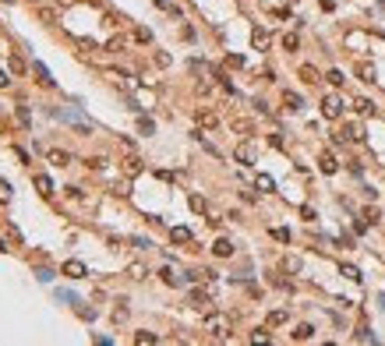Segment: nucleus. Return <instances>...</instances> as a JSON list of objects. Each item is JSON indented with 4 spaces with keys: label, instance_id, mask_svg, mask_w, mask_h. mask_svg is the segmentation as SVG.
<instances>
[{
    "label": "nucleus",
    "instance_id": "1",
    "mask_svg": "<svg viewBox=\"0 0 385 346\" xmlns=\"http://www.w3.org/2000/svg\"><path fill=\"white\" fill-rule=\"evenodd\" d=\"M322 113H325L329 120H336L339 113H343V99H339V96H325V99H322Z\"/></svg>",
    "mask_w": 385,
    "mask_h": 346
},
{
    "label": "nucleus",
    "instance_id": "2",
    "mask_svg": "<svg viewBox=\"0 0 385 346\" xmlns=\"http://www.w3.org/2000/svg\"><path fill=\"white\" fill-rule=\"evenodd\" d=\"M205 329L216 332V336H226V332H230V322H226L223 315H209V318H205Z\"/></svg>",
    "mask_w": 385,
    "mask_h": 346
},
{
    "label": "nucleus",
    "instance_id": "3",
    "mask_svg": "<svg viewBox=\"0 0 385 346\" xmlns=\"http://www.w3.org/2000/svg\"><path fill=\"white\" fill-rule=\"evenodd\" d=\"M60 272L67 276V279H85V265L78 261V258H71V261H64V268Z\"/></svg>",
    "mask_w": 385,
    "mask_h": 346
},
{
    "label": "nucleus",
    "instance_id": "4",
    "mask_svg": "<svg viewBox=\"0 0 385 346\" xmlns=\"http://www.w3.org/2000/svg\"><path fill=\"white\" fill-rule=\"evenodd\" d=\"M234 159H237L241 166H251V163H255V148H251L248 141H244V145H237V152H234Z\"/></svg>",
    "mask_w": 385,
    "mask_h": 346
},
{
    "label": "nucleus",
    "instance_id": "5",
    "mask_svg": "<svg viewBox=\"0 0 385 346\" xmlns=\"http://www.w3.org/2000/svg\"><path fill=\"white\" fill-rule=\"evenodd\" d=\"M32 71H35V78H39V85H43V89H53V78H50V71H46V64H39V60H32Z\"/></svg>",
    "mask_w": 385,
    "mask_h": 346
},
{
    "label": "nucleus",
    "instance_id": "6",
    "mask_svg": "<svg viewBox=\"0 0 385 346\" xmlns=\"http://www.w3.org/2000/svg\"><path fill=\"white\" fill-rule=\"evenodd\" d=\"M318 166H322V173H336V170H339V163H336V156H332V152H322Z\"/></svg>",
    "mask_w": 385,
    "mask_h": 346
},
{
    "label": "nucleus",
    "instance_id": "7",
    "mask_svg": "<svg viewBox=\"0 0 385 346\" xmlns=\"http://www.w3.org/2000/svg\"><path fill=\"white\" fill-rule=\"evenodd\" d=\"M212 251H216V258H230V254H234V244H230L226 237H219V240L212 244Z\"/></svg>",
    "mask_w": 385,
    "mask_h": 346
},
{
    "label": "nucleus",
    "instance_id": "8",
    "mask_svg": "<svg viewBox=\"0 0 385 346\" xmlns=\"http://www.w3.org/2000/svg\"><path fill=\"white\" fill-rule=\"evenodd\" d=\"M35 187H39V195H53V180L46 173H35Z\"/></svg>",
    "mask_w": 385,
    "mask_h": 346
},
{
    "label": "nucleus",
    "instance_id": "9",
    "mask_svg": "<svg viewBox=\"0 0 385 346\" xmlns=\"http://www.w3.org/2000/svg\"><path fill=\"white\" fill-rule=\"evenodd\" d=\"M124 173H128V177H138V173H141V159H138V156H128V159H124Z\"/></svg>",
    "mask_w": 385,
    "mask_h": 346
},
{
    "label": "nucleus",
    "instance_id": "10",
    "mask_svg": "<svg viewBox=\"0 0 385 346\" xmlns=\"http://www.w3.org/2000/svg\"><path fill=\"white\" fill-rule=\"evenodd\" d=\"M251 43H255V50H265V46H268V32H265V28H255V32H251Z\"/></svg>",
    "mask_w": 385,
    "mask_h": 346
},
{
    "label": "nucleus",
    "instance_id": "11",
    "mask_svg": "<svg viewBox=\"0 0 385 346\" xmlns=\"http://www.w3.org/2000/svg\"><path fill=\"white\" fill-rule=\"evenodd\" d=\"M170 237H173L177 244H187V240H191V230H187V226H173V230H170Z\"/></svg>",
    "mask_w": 385,
    "mask_h": 346
},
{
    "label": "nucleus",
    "instance_id": "12",
    "mask_svg": "<svg viewBox=\"0 0 385 346\" xmlns=\"http://www.w3.org/2000/svg\"><path fill=\"white\" fill-rule=\"evenodd\" d=\"M50 163H53V166H67L71 156H67V152H60V148H53V152H50Z\"/></svg>",
    "mask_w": 385,
    "mask_h": 346
},
{
    "label": "nucleus",
    "instance_id": "13",
    "mask_svg": "<svg viewBox=\"0 0 385 346\" xmlns=\"http://www.w3.org/2000/svg\"><path fill=\"white\" fill-rule=\"evenodd\" d=\"M300 78H304L307 85H315V82H318V71H315L311 64H304V67H300Z\"/></svg>",
    "mask_w": 385,
    "mask_h": 346
},
{
    "label": "nucleus",
    "instance_id": "14",
    "mask_svg": "<svg viewBox=\"0 0 385 346\" xmlns=\"http://www.w3.org/2000/svg\"><path fill=\"white\" fill-rule=\"evenodd\" d=\"M187 300H191V307H209V293H202V290H195Z\"/></svg>",
    "mask_w": 385,
    "mask_h": 346
},
{
    "label": "nucleus",
    "instance_id": "15",
    "mask_svg": "<svg viewBox=\"0 0 385 346\" xmlns=\"http://www.w3.org/2000/svg\"><path fill=\"white\" fill-rule=\"evenodd\" d=\"M159 276H163V283H166V286H180V276L173 272V268H170V265L163 268V272H159Z\"/></svg>",
    "mask_w": 385,
    "mask_h": 346
},
{
    "label": "nucleus",
    "instance_id": "16",
    "mask_svg": "<svg viewBox=\"0 0 385 346\" xmlns=\"http://www.w3.org/2000/svg\"><path fill=\"white\" fill-rule=\"evenodd\" d=\"M283 103H286V110H300V106H304V99H300L297 92H286V96H283Z\"/></svg>",
    "mask_w": 385,
    "mask_h": 346
},
{
    "label": "nucleus",
    "instance_id": "17",
    "mask_svg": "<svg viewBox=\"0 0 385 346\" xmlns=\"http://www.w3.org/2000/svg\"><path fill=\"white\" fill-rule=\"evenodd\" d=\"M198 124H202V127H216V113H209V110H198Z\"/></svg>",
    "mask_w": 385,
    "mask_h": 346
},
{
    "label": "nucleus",
    "instance_id": "18",
    "mask_svg": "<svg viewBox=\"0 0 385 346\" xmlns=\"http://www.w3.org/2000/svg\"><path fill=\"white\" fill-rule=\"evenodd\" d=\"M255 184H258L261 191H276V180L268 177V173H258V180H255Z\"/></svg>",
    "mask_w": 385,
    "mask_h": 346
},
{
    "label": "nucleus",
    "instance_id": "19",
    "mask_svg": "<svg viewBox=\"0 0 385 346\" xmlns=\"http://www.w3.org/2000/svg\"><path fill=\"white\" fill-rule=\"evenodd\" d=\"M311 336H315L311 325H297V329H293V339H300V343H304V339H311Z\"/></svg>",
    "mask_w": 385,
    "mask_h": 346
},
{
    "label": "nucleus",
    "instance_id": "20",
    "mask_svg": "<svg viewBox=\"0 0 385 346\" xmlns=\"http://www.w3.org/2000/svg\"><path fill=\"white\" fill-rule=\"evenodd\" d=\"M357 74H361V82H375V67H371V64H361Z\"/></svg>",
    "mask_w": 385,
    "mask_h": 346
},
{
    "label": "nucleus",
    "instance_id": "21",
    "mask_svg": "<svg viewBox=\"0 0 385 346\" xmlns=\"http://www.w3.org/2000/svg\"><path fill=\"white\" fill-rule=\"evenodd\" d=\"M343 134H346V138H354V141H361V138H364V131H361L357 124H346V127H343Z\"/></svg>",
    "mask_w": 385,
    "mask_h": 346
},
{
    "label": "nucleus",
    "instance_id": "22",
    "mask_svg": "<svg viewBox=\"0 0 385 346\" xmlns=\"http://www.w3.org/2000/svg\"><path fill=\"white\" fill-rule=\"evenodd\" d=\"M354 106H357V113H361V117H371V113H375V106H371L368 99H357Z\"/></svg>",
    "mask_w": 385,
    "mask_h": 346
},
{
    "label": "nucleus",
    "instance_id": "23",
    "mask_svg": "<svg viewBox=\"0 0 385 346\" xmlns=\"http://www.w3.org/2000/svg\"><path fill=\"white\" fill-rule=\"evenodd\" d=\"M156 339H159L156 332H138V336H134V343H138V346H148V343H156Z\"/></svg>",
    "mask_w": 385,
    "mask_h": 346
},
{
    "label": "nucleus",
    "instance_id": "24",
    "mask_svg": "<svg viewBox=\"0 0 385 346\" xmlns=\"http://www.w3.org/2000/svg\"><path fill=\"white\" fill-rule=\"evenodd\" d=\"M325 78H329V85H336V89H339V85L346 82V78H343V71H329V74H325Z\"/></svg>",
    "mask_w": 385,
    "mask_h": 346
},
{
    "label": "nucleus",
    "instance_id": "25",
    "mask_svg": "<svg viewBox=\"0 0 385 346\" xmlns=\"http://www.w3.org/2000/svg\"><path fill=\"white\" fill-rule=\"evenodd\" d=\"M272 237H276L279 244H290V230H283V226H276V230H272Z\"/></svg>",
    "mask_w": 385,
    "mask_h": 346
},
{
    "label": "nucleus",
    "instance_id": "26",
    "mask_svg": "<svg viewBox=\"0 0 385 346\" xmlns=\"http://www.w3.org/2000/svg\"><path fill=\"white\" fill-rule=\"evenodd\" d=\"M283 46H286V50H290V53H293V50H297V46H300V39H297V35H293V32H290V35H283Z\"/></svg>",
    "mask_w": 385,
    "mask_h": 346
},
{
    "label": "nucleus",
    "instance_id": "27",
    "mask_svg": "<svg viewBox=\"0 0 385 346\" xmlns=\"http://www.w3.org/2000/svg\"><path fill=\"white\" fill-rule=\"evenodd\" d=\"M138 131H141V134H152V131H156V124H152L148 117H141V120H138Z\"/></svg>",
    "mask_w": 385,
    "mask_h": 346
},
{
    "label": "nucleus",
    "instance_id": "28",
    "mask_svg": "<svg viewBox=\"0 0 385 346\" xmlns=\"http://www.w3.org/2000/svg\"><path fill=\"white\" fill-rule=\"evenodd\" d=\"M343 276H346V279H354V283H361V272H357L354 265H343Z\"/></svg>",
    "mask_w": 385,
    "mask_h": 346
},
{
    "label": "nucleus",
    "instance_id": "29",
    "mask_svg": "<svg viewBox=\"0 0 385 346\" xmlns=\"http://www.w3.org/2000/svg\"><path fill=\"white\" fill-rule=\"evenodd\" d=\"M268 339H272V336H268L265 329H255V332H251V343H268Z\"/></svg>",
    "mask_w": 385,
    "mask_h": 346
},
{
    "label": "nucleus",
    "instance_id": "30",
    "mask_svg": "<svg viewBox=\"0 0 385 346\" xmlns=\"http://www.w3.org/2000/svg\"><path fill=\"white\" fill-rule=\"evenodd\" d=\"M191 209H195V212H205V198H202V195H191Z\"/></svg>",
    "mask_w": 385,
    "mask_h": 346
},
{
    "label": "nucleus",
    "instance_id": "31",
    "mask_svg": "<svg viewBox=\"0 0 385 346\" xmlns=\"http://www.w3.org/2000/svg\"><path fill=\"white\" fill-rule=\"evenodd\" d=\"M286 322V311H272V315H268V325H283Z\"/></svg>",
    "mask_w": 385,
    "mask_h": 346
},
{
    "label": "nucleus",
    "instance_id": "32",
    "mask_svg": "<svg viewBox=\"0 0 385 346\" xmlns=\"http://www.w3.org/2000/svg\"><path fill=\"white\" fill-rule=\"evenodd\" d=\"M134 39H138V43H152V32H148V28H138Z\"/></svg>",
    "mask_w": 385,
    "mask_h": 346
},
{
    "label": "nucleus",
    "instance_id": "33",
    "mask_svg": "<svg viewBox=\"0 0 385 346\" xmlns=\"http://www.w3.org/2000/svg\"><path fill=\"white\" fill-rule=\"evenodd\" d=\"M7 198H11V184L0 180V202H7Z\"/></svg>",
    "mask_w": 385,
    "mask_h": 346
},
{
    "label": "nucleus",
    "instance_id": "34",
    "mask_svg": "<svg viewBox=\"0 0 385 346\" xmlns=\"http://www.w3.org/2000/svg\"><path fill=\"white\" fill-rule=\"evenodd\" d=\"M11 71H14V74H25V60H18V57H11Z\"/></svg>",
    "mask_w": 385,
    "mask_h": 346
},
{
    "label": "nucleus",
    "instance_id": "35",
    "mask_svg": "<svg viewBox=\"0 0 385 346\" xmlns=\"http://www.w3.org/2000/svg\"><path fill=\"white\" fill-rule=\"evenodd\" d=\"M7 85H11V74H7V71H0V89H7Z\"/></svg>",
    "mask_w": 385,
    "mask_h": 346
},
{
    "label": "nucleus",
    "instance_id": "36",
    "mask_svg": "<svg viewBox=\"0 0 385 346\" xmlns=\"http://www.w3.org/2000/svg\"><path fill=\"white\" fill-rule=\"evenodd\" d=\"M32 4H39V0H32Z\"/></svg>",
    "mask_w": 385,
    "mask_h": 346
}]
</instances>
